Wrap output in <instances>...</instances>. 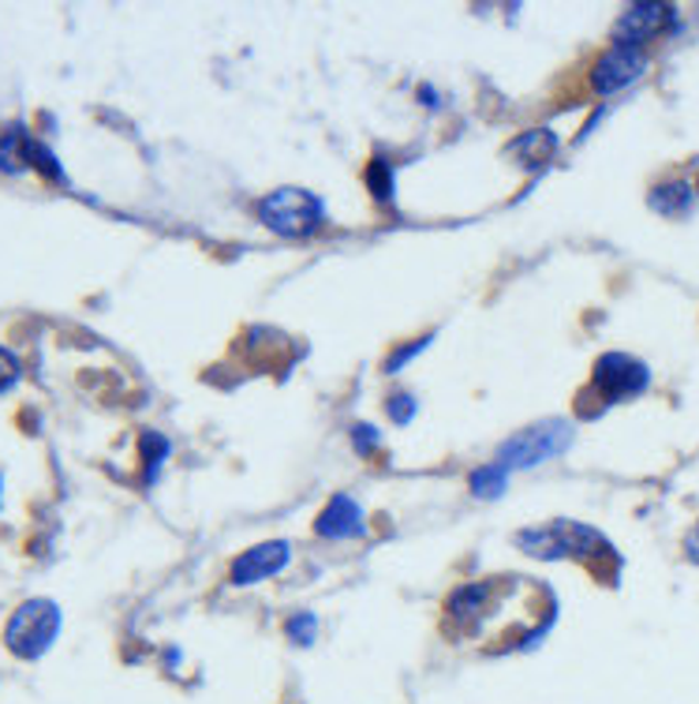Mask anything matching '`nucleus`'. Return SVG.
I'll return each instance as SVG.
<instances>
[{"label":"nucleus","instance_id":"f257e3e1","mask_svg":"<svg viewBox=\"0 0 699 704\" xmlns=\"http://www.w3.org/2000/svg\"><path fill=\"white\" fill-rule=\"evenodd\" d=\"M517 544L520 551L536 558H610L606 536H599L587 525H576V521H550V525L539 528H523V533H517Z\"/></svg>","mask_w":699,"mask_h":704},{"label":"nucleus","instance_id":"f03ea898","mask_svg":"<svg viewBox=\"0 0 699 704\" xmlns=\"http://www.w3.org/2000/svg\"><path fill=\"white\" fill-rule=\"evenodd\" d=\"M61 633V607L53 600H27L4 626V644L19 660H42Z\"/></svg>","mask_w":699,"mask_h":704},{"label":"nucleus","instance_id":"7ed1b4c3","mask_svg":"<svg viewBox=\"0 0 699 704\" xmlns=\"http://www.w3.org/2000/svg\"><path fill=\"white\" fill-rule=\"evenodd\" d=\"M258 221L277 237H310L326 221V207L304 188H277L258 202Z\"/></svg>","mask_w":699,"mask_h":704},{"label":"nucleus","instance_id":"20e7f679","mask_svg":"<svg viewBox=\"0 0 699 704\" xmlns=\"http://www.w3.org/2000/svg\"><path fill=\"white\" fill-rule=\"evenodd\" d=\"M569 446H572V423L547 420V423H536V428L520 431V435H512L498 450V461H494V465L505 469V472L531 469V465H542V461H550V458H561Z\"/></svg>","mask_w":699,"mask_h":704},{"label":"nucleus","instance_id":"39448f33","mask_svg":"<svg viewBox=\"0 0 699 704\" xmlns=\"http://www.w3.org/2000/svg\"><path fill=\"white\" fill-rule=\"evenodd\" d=\"M591 386H595L602 401H628V398H639L650 386V371L644 360H636V356L628 353H602L595 360Z\"/></svg>","mask_w":699,"mask_h":704},{"label":"nucleus","instance_id":"423d86ee","mask_svg":"<svg viewBox=\"0 0 699 704\" xmlns=\"http://www.w3.org/2000/svg\"><path fill=\"white\" fill-rule=\"evenodd\" d=\"M644 72H647L644 50H636V45H610V50L595 61L591 86H595L599 94H617V91H625L628 83H636Z\"/></svg>","mask_w":699,"mask_h":704},{"label":"nucleus","instance_id":"0eeeda50","mask_svg":"<svg viewBox=\"0 0 699 704\" xmlns=\"http://www.w3.org/2000/svg\"><path fill=\"white\" fill-rule=\"evenodd\" d=\"M674 19L677 12L669 4H633L614 23V45H636V50H644V42L658 38L666 27H674Z\"/></svg>","mask_w":699,"mask_h":704},{"label":"nucleus","instance_id":"6e6552de","mask_svg":"<svg viewBox=\"0 0 699 704\" xmlns=\"http://www.w3.org/2000/svg\"><path fill=\"white\" fill-rule=\"evenodd\" d=\"M288 551L285 539H269V544H258V547H247L244 555L232 563V585H255V581H266V577H274L277 570H285Z\"/></svg>","mask_w":699,"mask_h":704},{"label":"nucleus","instance_id":"1a4fd4ad","mask_svg":"<svg viewBox=\"0 0 699 704\" xmlns=\"http://www.w3.org/2000/svg\"><path fill=\"white\" fill-rule=\"evenodd\" d=\"M315 533L326 536V539H356L367 533V521H363V509H359L356 498L348 495H333L326 503V509L318 514L315 521Z\"/></svg>","mask_w":699,"mask_h":704},{"label":"nucleus","instance_id":"9d476101","mask_svg":"<svg viewBox=\"0 0 699 704\" xmlns=\"http://www.w3.org/2000/svg\"><path fill=\"white\" fill-rule=\"evenodd\" d=\"M31 147H34V139L23 132V124L0 128V172L31 169Z\"/></svg>","mask_w":699,"mask_h":704},{"label":"nucleus","instance_id":"9b49d317","mask_svg":"<svg viewBox=\"0 0 699 704\" xmlns=\"http://www.w3.org/2000/svg\"><path fill=\"white\" fill-rule=\"evenodd\" d=\"M509 154H523V166H547V161L558 154V135L547 132V128H536V132H528V135H520L517 143L509 147Z\"/></svg>","mask_w":699,"mask_h":704},{"label":"nucleus","instance_id":"f8f14e48","mask_svg":"<svg viewBox=\"0 0 699 704\" xmlns=\"http://www.w3.org/2000/svg\"><path fill=\"white\" fill-rule=\"evenodd\" d=\"M647 202L666 218H685L688 210H692V188L681 185V180H677V185H658L647 196Z\"/></svg>","mask_w":699,"mask_h":704},{"label":"nucleus","instance_id":"ddd939ff","mask_svg":"<svg viewBox=\"0 0 699 704\" xmlns=\"http://www.w3.org/2000/svg\"><path fill=\"white\" fill-rule=\"evenodd\" d=\"M501 491H505V469L487 465V469L472 472V495L475 498H498Z\"/></svg>","mask_w":699,"mask_h":704},{"label":"nucleus","instance_id":"4468645a","mask_svg":"<svg viewBox=\"0 0 699 704\" xmlns=\"http://www.w3.org/2000/svg\"><path fill=\"white\" fill-rule=\"evenodd\" d=\"M367 185H371V196L378 202H390L393 199V166L385 158H374L371 169H367Z\"/></svg>","mask_w":699,"mask_h":704},{"label":"nucleus","instance_id":"2eb2a0df","mask_svg":"<svg viewBox=\"0 0 699 704\" xmlns=\"http://www.w3.org/2000/svg\"><path fill=\"white\" fill-rule=\"evenodd\" d=\"M285 633L293 638V644L307 649V644H315V638H318V619L310 611H296L293 619L285 622Z\"/></svg>","mask_w":699,"mask_h":704},{"label":"nucleus","instance_id":"dca6fc26","mask_svg":"<svg viewBox=\"0 0 699 704\" xmlns=\"http://www.w3.org/2000/svg\"><path fill=\"white\" fill-rule=\"evenodd\" d=\"M31 166L42 172V177H50V180H64V169H61V161L53 158V150L45 147V143H38L34 139V147H31Z\"/></svg>","mask_w":699,"mask_h":704},{"label":"nucleus","instance_id":"f3484780","mask_svg":"<svg viewBox=\"0 0 699 704\" xmlns=\"http://www.w3.org/2000/svg\"><path fill=\"white\" fill-rule=\"evenodd\" d=\"M139 446H142V461H147V476H153V469L169 458V442L161 435H153V431H147V435L139 439Z\"/></svg>","mask_w":699,"mask_h":704},{"label":"nucleus","instance_id":"a211bd4d","mask_svg":"<svg viewBox=\"0 0 699 704\" xmlns=\"http://www.w3.org/2000/svg\"><path fill=\"white\" fill-rule=\"evenodd\" d=\"M19 382V360L0 345V393H8Z\"/></svg>","mask_w":699,"mask_h":704},{"label":"nucleus","instance_id":"6ab92c4d","mask_svg":"<svg viewBox=\"0 0 699 704\" xmlns=\"http://www.w3.org/2000/svg\"><path fill=\"white\" fill-rule=\"evenodd\" d=\"M390 417L396 423H407V420L415 417V401L407 398V393H393V398H390Z\"/></svg>","mask_w":699,"mask_h":704},{"label":"nucleus","instance_id":"aec40b11","mask_svg":"<svg viewBox=\"0 0 699 704\" xmlns=\"http://www.w3.org/2000/svg\"><path fill=\"white\" fill-rule=\"evenodd\" d=\"M352 439H356V450H359V453H367L371 446H378V431L367 428V423H359V428L352 431Z\"/></svg>","mask_w":699,"mask_h":704},{"label":"nucleus","instance_id":"412c9836","mask_svg":"<svg viewBox=\"0 0 699 704\" xmlns=\"http://www.w3.org/2000/svg\"><path fill=\"white\" fill-rule=\"evenodd\" d=\"M426 342H431V337H420V342H415V345H404V349L396 353L393 360H390V368H385V371H401V364H404V360H412V356L420 353V349H426Z\"/></svg>","mask_w":699,"mask_h":704},{"label":"nucleus","instance_id":"4be33fe9","mask_svg":"<svg viewBox=\"0 0 699 704\" xmlns=\"http://www.w3.org/2000/svg\"><path fill=\"white\" fill-rule=\"evenodd\" d=\"M685 551H688V558H692V563H699V525L692 528V533H688V539H685Z\"/></svg>","mask_w":699,"mask_h":704}]
</instances>
